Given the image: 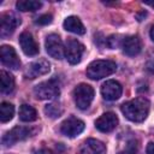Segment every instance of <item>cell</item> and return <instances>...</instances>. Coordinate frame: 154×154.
<instances>
[{"label":"cell","instance_id":"cell-1","mask_svg":"<svg viewBox=\"0 0 154 154\" xmlns=\"http://www.w3.org/2000/svg\"><path fill=\"white\" fill-rule=\"evenodd\" d=\"M149 101L146 97H136L124 102L120 107L123 114L134 123L143 122L149 113Z\"/></svg>","mask_w":154,"mask_h":154},{"label":"cell","instance_id":"cell-2","mask_svg":"<svg viewBox=\"0 0 154 154\" xmlns=\"http://www.w3.org/2000/svg\"><path fill=\"white\" fill-rule=\"evenodd\" d=\"M117 70V65L112 60H94L87 67V76L90 79L97 81L103 77H107L114 73Z\"/></svg>","mask_w":154,"mask_h":154},{"label":"cell","instance_id":"cell-3","mask_svg":"<svg viewBox=\"0 0 154 154\" xmlns=\"http://www.w3.org/2000/svg\"><path fill=\"white\" fill-rule=\"evenodd\" d=\"M34 94L40 100H53L60 94L59 83L57 79H48L41 82L34 88Z\"/></svg>","mask_w":154,"mask_h":154},{"label":"cell","instance_id":"cell-4","mask_svg":"<svg viewBox=\"0 0 154 154\" xmlns=\"http://www.w3.org/2000/svg\"><path fill=\"white\" fill-rule=\"evenodd\" d=\"M94 99V89L85 83L78 84L73 89V100L79 109H87Z\"/></svg>","mask_w":154,"mask_h":154},{"label":"cell","instance_id":"cell-5","mask_svg":"<svg viewBox=\"0 0 154 154\" xmlns=\"http://www.w3.org/2000/svg\"><path fill=\"white\" fill-rule=\"evenodd\" d=\"M34 135V130L31 128H26V126H14L13 129H11L10 131H7L4 136H2V144L5 147L8 146H13L14 143H17L18 141H24L26 138H29L30 136Z\"/></svg>","mask_w":154,"mask_h":154},{"label":"cell","instance_id":"cell-6","mask_svg":"<svg viewBox=\"0 0 154 154\" xmlns=\"http://www.w3.org/2000/svg\"><path fill=\"white\" fill-rule=\"evenodd\" d=\"M84 53V46L76 38H67L65 43V58L71 65H76L81 61Z\"/></svg>","mask_w":154,"mask_h":154},{"label":"cell","instance_id":"cell-7","mask_svg":"<svg viewBox=\"0 0 154 154\" xmlns=\"http://www.w3.org/2000/svg\"><path fill=\"white\" fill-rule=\"evenodd\" d=\"M46 51L54 59H63L65 57V46L57 34H49L46 37Z\"/></svg>","mask_w":154,"mask_h":154},{"label":"cell","instance_id":"cell-8","mask_svg":"<svg viewBox=\"0 0 154 154\" xmlns=\"http://www.w3.org/2000/svg\"><path fill=\"white\" fill-rule=\"evenodd\" d=\"M84 122L76 117H69L60 125V132L67 137H76L84 130Z\"/></svg>","mask_w":154,"mask_h":154},{"label":"cell","instance_id":"cell-9","mask_svg":"<svg viewBox=\"0 0 154 154\" xmlns=\"http://www.w3.org/2000/svg\"><path fill=\"white\" fill-rule=\"evenodd\" d=\"M0 60L2 63V65L12 69V70H17L20 67V60L17 55V52L14 51L13 47L11 46H1L0 48Z\"/></svg>","mask_w":154,"mask_h":154},{"label":"cell","instance_id":"cell-10","mask_svg":"<svg viewBox=\"0 0 154 154\" xmlns=\"http://www.w3.org/2000/svg\"><path fill=\"white\" fill-rule=\"evenodd\" d=\"M49 71H51V64L45 59H40L36 61H32L26 66L24 71V76L29 79H34L36 77L48 73Z\"/></svg>","mask_w":154,"mask_h":154},{"label":"cell","instance_id":"cell-11","mask_svg":"<svg viewBox=\"0 0 154 154\" xmlns=\"http://www.w3.org/2000/svg\"><path fill=\"white\" fill-rule=\"evenodd\" d=\"M123 88L122 84L117 81L109 79L106 81L101 87V95L107 101H116L122 96Z\"/></svg>","mask_w":154,"mask_h":154},{"label":"cell","instance_id":"cell-12","mask_svg":"<svg viewBox=\"0 0 154 154\" xmlns=\"http://www.w3.org/2000/svg\"><path fill=\"white\" fill-rule=\"evenodd\" d=\"M118 125V118L113 112H106L95 120V126L101 132H111Z\"/></svg>","mask_w":154,"mask_h":154},{"label":"cell","instance_id":"cell-13","mask_svg":"<svg viewBox=\"0 0 154 154\" xmlns=\"http://www.w3.org/2000/svg\"><path fill=\"white\" fill-rule=\"evenodd\" d=\"M19 24H20V18L17 17L14 13H4V14H1V19H0L1 36H7V35L12 34Z\"/></svg>","mask_w":154,"mask_h":154},{"label":"cell","instance_id":"cell-14","mask_svg":"<svg viewBox=\"0 0 154 154\" xmlns=\"http://www.w3.org/2000/svg\"><path fill=\"white\" fill-rule=\"evenodd\" d=\"M19 45H20V48L24 52V54H26L29 57L36 55L38 53V45L34 40L32 35L30 32H28V31H24V32L20 34Z\"/></svg>","mask_w":154,"mask_h":154},{"label":"cell","instance_id":"cell-15","mask_svg":"<svg viewBox=\"0 0 154 154\" xmlns=\"http://www.w3.org/2000/svg\"><path fill=\"white\" fill-rule=\"evenodd\" d=\"M122 48H123V52L126 55L135 57V55H137L141 52V49H142V42H141L140 37L136 36V35L126 36V37H124Z\"/></svg>","mask_w":154,"mask_h":154},{"label":"cell","instance_id":"cell-16","mask_svg":"<svg viewBox=\"0 0 154 154\" xmlns=\"http://www.w3.org/2000/svg\"><path fill=\"white\" fill-rule=\"evenodd\" d=\"M79 154H106V147L99 140L88 138L82 143Z\"/></svg>","mask_w":154,"mask_h":154},{"label":"cell","instance_id":"cell-17","mask_svg":"<svg viewBox=\"0 0 154 154\" xmlns=\"http://www.w3.org/2000/svg\"><path fill=\"white\" fill-rule=\"evenodd\" d=\"M64 29L67 30V31H70V32L77 34V35L85 34V28H84L83 23L76 16H70V17H67L64 20Z\"/></svg>","mask_w":154,"mask_h":154},{"label":"cell","instance_id":"cell-18","mask_svg":"<svg viewBox=\"0 0 154 154\" xmlns=\"http://www.w3.org/2000/svg\"><path fill=\"white\" fill-rule=\"evenodd\" d=\"M0 87H1V91L4 94H8L13 90L14 88V78L13 76L5 71V70H1L0 71Z\"/></svg>","mask_w":154,"mask_h":154},{"label":"cell","instance_id":"cell-19","mask_svg":"<svg viewBox=\"0 0 154 154\" xmlns=\"http://www.w3.org/2000/svg\"><path fill=\"white\" fill-rule=\"evenodd\" d=\"M19 119L22 122H34L37 119V112L36 109L28 105V103H24L19 107Z\"/></svg>","mask_w":154,"mask_h":154},{"label":"cell","instance_id":"cell-20","mask_svg":"<svg viewBox=\"0 0 154 154\" xmlns=\"http://www.w3.org/2000/svg\"><path fill=\"white\" fill-rule=\"evenodd\" d=\"M41 6L42 4L36 0H19L16 4V7L22 12H28V11L34 12V11H37Z\"/></svg>","mask_w":154,"mask_h":154},{"label":"cell","instance_id":"cell-21","mask_svg":"<svg viewBox=\"0 0 154 154\" xmlns=\"http://www.w3.org/2000/svg\"><path fill=\"white\" fill-rule=\"evenodd\" d=\"M14 116V106L10 102H1L0 105V120L1 123L10 122Z\"/></svg>","mask_w":154,"mask_h":154},{"label":"cell","instance_id":"cell-22","mask_svg":"<svg viewBox=\"0 0 154 154\" xmlns=\"http://www.w3.org/2000/svg\"><path fill=\"white\" fill-rule=\"evenodd\" d=\"M64 112V108L60 103L58 102H52V103H48L46 107H45V114L49 118H58L63 114Z\"/></svg>","mask_w":154,"mask_h":154},{"label":"cell","instance_id":"cell-23","mask_svg":"<svg viewBox=\"0 0 154 154\" xmlns=\"http://www.w3.org/2000/svg\"><path fill=\"white\" fill-rule=\"evenodd\" d=\"M123 41H124V37H123L122 35H111V36L106 40V45H107L108 48L114 49V48L122 47Z\"/></svg>","mask_w":154,"mask_h":154},{"label":"cell","instance_id":"cell-24","mask_svg":"<svg viewBox=\"0 0 154 154\" xmlns=\"http://www.w3.org/2000/svg\"><path fill=\"white\" fill-rule=\"evenodd\" d=\"M136 152H137V142L135 140H131L128 142L126 147L123 150H120L118 154H136Z\"/></svg>","mask_w":154,"mask_h":154},{"label":"cell","instance_id":"cell-25","mask_svg":"<svg viewBox=\"0 0 154 154\" xmlns=\"http://www.w3.org/2000/svg\"><path fill=\"white\" fill-rule=\"evenodd\" d=\"M52 20H53L52 14H49V13H45V14H41L40 17H37L36 20H35V23L38 24V25H47V24H51Z\"/></svg>","mask_w":154,"mask_h":154},{"label":"cell","instance_id":"cell-26","mask_svg":"<svg viewBox=\"0 0 154 154\" xmlns=\"http://www.w3.org/2000/svg\"><path fill=\"white\" fill-rule=\"evenodd\" d=\"M34 154H58V153H55L51 149H38V150L34 152Z\"/></svg>","mask_w":154,"mask_h":154},{"label":"cell","instance_id":"cell-27","mask_svg":"<svg viewBox=\"0 0 154 154\" xmlns=\"http://www.w3.org/2000/svg\"><path fill=\"white\" fill-rule=\"evenodd\" d=\"M147 154H154V142L148 143V146H147Z\"/></svg>","mask_w":154,"mask_h":154},{"label":"cell","instance_id":"cell-28","mask_svg":"<svg viewBox=\"0 0 154 154\" xmlns=\"http://www.w3.org/2000/svg\"><path fill=\"white\" fill-rule=\"evenodd\" d=\"M147 70H148L149 72L154 73V61H150V63L147 64Z\"/></svg>","mask_w":154,"mask_h":154},{"label":"cell","instance_id":"cell-29","mask_svg":"<svg viewBox=\"0 0 154 154\" xmlns=\"http://www.w3.org/2000/svg\"><path fill=\"white\" fill-rule=\"evenodd\" d=\"M146 14H147V13H146L144 11H142V12H141L140 14H137L136 17H137V19H138V20H142V17H146Z\"/></svg>","mask_w":154,"mask_h":154},{"label":"cell","instance_id":"cell-30","mask_svg":"<svg viewBox=\"0 0 154 154\" xmlns=\"http://www.w3.org/2000/svg\"><path fill=\"white\" fill-rule=\"evenodd\" d=\"M143 4H144V5H148V6H150V7L154 8V1H143Z\"/></svg>","mask_w":154,"mask_h":154},{"label":"cell","instance_id":"cell-31","mask_svg":"<svg viewBox=\"0 0 154 154\" xmlns=\"http://www.w3.org/2000/svg\"><path fill=\"white\" fill-rule=\"evenodd\" d=\"M149 35H150V38L154 41V25L152 26V29H150V31H149Z\"/></svg>","mask_w":154,"mask_h":154}]
</instances>
